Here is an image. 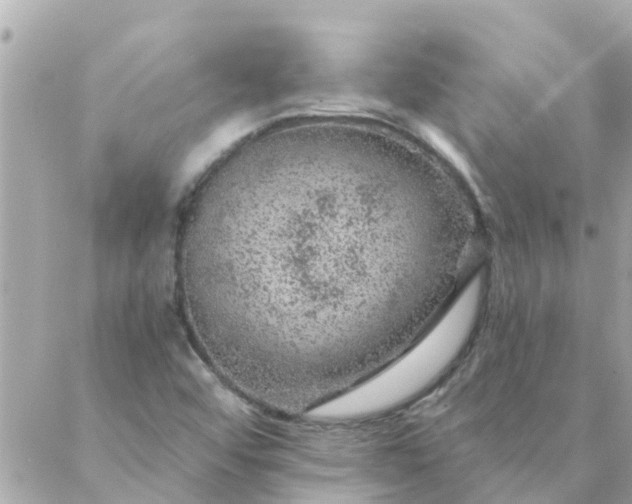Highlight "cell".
<instances>
[{
  "label": "cell",
  "mask_w": 632,
  "mask_h": 504,
  "mask_svg": "<svg viewBox=\"0 0 632 504\" xmlns=\"http://www.w3.org/2000/svg\"><path fill=\"white\" fill-rule=\"evenodd\" d=\"M402 170L336 122L268 128L203 177L178 267L201 347L246 394L329 392L385 360L434 237L406 227Z\"/></svg>",
  "instance_id": "obj_1"
}]
</instances>
